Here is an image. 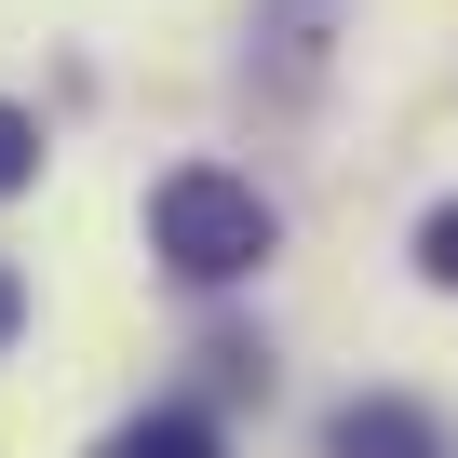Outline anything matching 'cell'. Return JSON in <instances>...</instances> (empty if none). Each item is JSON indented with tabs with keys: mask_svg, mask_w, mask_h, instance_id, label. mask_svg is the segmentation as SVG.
<instances>
[{
	"mask_svg": "<svg viewBox=\"0 0 458 458\" xmlns=\"http://www.w3.org/2000/svg\"><path fill=\"white\" fill-rule=\"evenodd\" d=\"M324 458H445V418L418 391H351L324 418Z\"/></svg>",
	"mask_w": 458,
	"mask_h": 458,
	"instance_id": "obj_3",
	"label": "cell"
},
{
	"mask_svg": "<svg viewBox=\"0 0 458 458\" xmlns=\"http://www.w3.org/2000/svg\"><path fill=\"white\" fill-rule=\"evenodd\" d=\"M14 324H28V284H14V270H0V351H14Z\"/></svg>",
	"mask_w": 458,
	"mask_h": 458,
	"instance_id": "obj_8",
	"label": "cell"
},
{
	"mask_svg": "<svg viewBox=\"0 0 458 458\" xmlns=\"http://www.w3.org/2000/svg\"><path fill=\"white\" fill-rule=\"evenodd\" d=\"M270 243H284V216H270V189L257 175H229V162H175L162 189H148V257L175 270V284H243V270H270Z\"/></svg>",
	"mask_w": 458,
	"mask_h": 458,
	"instance_id": "obj_1",
	"label": "cell"
},
{
	"mask_svg": "<svg viewBox=\"0 0 458 458\" xmlns=\"http://www.w3.org/2000/svg\"><path fill=\"white\" fill-rule=\"evenodd\" d=\"M337 14H351V0H257V55H243V95H257L270 122H297V108L324 95Z\"/></svg>",
	"mask_w": 458,
	"mask_h": 458,
	"instance_id": "obj_2",
	"label": "cell"
},
{
	"mask_svg": "<svg viewBox=\"0 0 458 458\" xmlns=\"http://www.w3.org/2000/svg\"><path fill=\"white\" fill-rule=\"evenodd\" d=\"M202 377L243 404V391H270V351H257V337H216V351H202Z\"/></svg>",
	"mask_w": 458,
	"mask_h": 458,
	"instance_id": "obj_5",
	"label": "cell"
},
{
	"mask_svg": "<svg viewBox=\"0 0 458 458\" xmlns=\"http://www.w3.org/2000/svg\"><path fill=\"white\" fill-rule=\"evenodd\" d=\"M28 175H41V122L0 95V189H28Z\"/></svg>",
	"mask_w": 458,
	"mask_h": 458,
	"instance_id": "obj_7",
	"label": "cell"
},
{
	"mask_svg": "<svg viewBox=\"0 0 458 458\" xmlns=\"http://www.w3.org/2000/svg\"><path fill=\"white\" fill-rule=\"evenodd\" d=\"M108 458H229V431H216L202 404H148V418L108 431Z\"/></svg>",
	"mask_w": 458,
	"mask_h": 458,
	"instance_id": "obj_4",
	"label": "cell"
},
{
	"mask_svg": "<svg viewBox=\"0 0 458 458\" xmlns=\"http://www.w3.org/2000/svg\"><path fill=\"white\" fill-rule=\"evenodd\" d=\"M418 284H445V297H458V202H431V216H418Z\"/></svg>",
	"mask_w": 458,
	"mask_h": 458,
	"instance_id": "obj_6",
	"label": "cell"
}]
</instances>
